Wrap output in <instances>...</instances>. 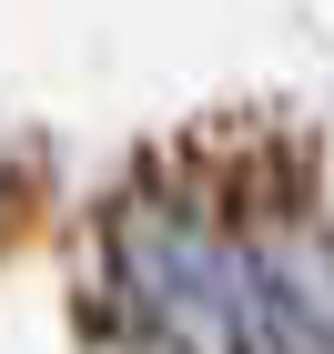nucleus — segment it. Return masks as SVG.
Returning <instances> with one entry per match:
<instances>
[{"instance_id":"f257e3e1","label":"nucleus","mask_w":334,"mask_h":354,"mask_svg":"<svg viewBox=\"0 0 334 354\" xmlns=\"http://www.w3.org/2000/svg\"><path fill=\"white\" fill-rule=\"evenodd\" d=\"M111 283L132 324L172 354H233L243 344V253L223 243L193 203L142 192L111 213Z\"/></svg>"}]
</instances>
